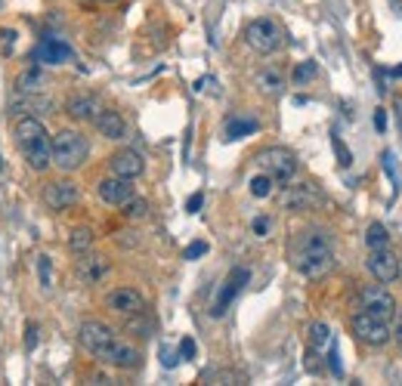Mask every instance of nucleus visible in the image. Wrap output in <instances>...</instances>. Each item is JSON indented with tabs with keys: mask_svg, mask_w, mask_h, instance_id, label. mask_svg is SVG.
Segmentation results:
<instances>
[{
	"mask_svg": "<svg viewBox=\"0 0 402 386\" xmlns=\"http://www.w3.org/2000/svg\"><path fill=\"white\" fill-rule=\"evenodd\" d=\"M65 111L74 121H93L99 115V102H96V96H71L65 102Z\"/></svg>",
	"mask_w": 402,
	"mask_h": 386,
	"instance_id": "obj_20",
	"label": "nucleus"
},
{
	"mask_svg": "<svg viewBox=\"0 0 402 386\" xmlns=\"http://www.w3.org/2000/svg\"><path fill=\"white\" fill-rule=\"evenodd\" d=\"M257 121L254 118H232L229 124H226V139H241V136H248V133H257Z\"/></svg>",
	"mask_w": 402,
	"mask_h": 386,
	"instance_id": "obj_25",
	"label": "nucleus"
},
{
	"mask_svg": "<svg viewBox=\"0 0 402 386\" xmlns=\"http://www.w3.org/2000/svg\"><path fill=\"white\" fill-rule=\"evenodd\" d=\"M102 4H115V0H102Z\"/></svg>",
	"mask_w": 402,
	"mask_h": 386,
	"instance_id": "obj_47",
	"label": "nucleus"
},
{
	"mask_svg": "<svg viewBox=\"0 0 402 386\" xmlns=\"http://www.w3.org/2000/svg\"><path fill=\"white\" fill-rule=\"evenodd\" d=\"M316 71H319V65H316V62H301V65L294 68V83L313 81V78H316Z\"/></svg>",
	"mask_w": 402,
	"mask_h": 386,
	"instance_id": "obj_30",
	"label": "nucleus"
},
{
	"mask_svg": "<svg viewBox=\"0 0 402 386\" xmlns=\"http://www.w3.org/2000/svg\"><path fill=\"white\" fill-rule=\"evenodd\" d=\"M381 161H384V171H387V176H390V180H393V183H399V173H396V158H393V152H384V155H381Z\"/></svg>",
	"mask_w": 402,
	"mask_h": 386,
	"instance_id": "obj_36",
	"label": "nucleus"
},
{
	"mask_svg": "<svg viewBox=\"0 0 402 386\" xmlns=\"http://www.w3.org/2000/svg\"><path fill=\"white\" fill-rule=\"evenodd\" d=\"M291 263H294V269L306 278H325L334 269L331 238L319 229L301 232V238L294 241V250H291Z\"/></svg>",
	"mask_w": 402,
	"mask_h": 386,
	"instance_id": "obj_1",
	"label": "nucleus"
},
{
	"mask_svg": "<svg viewBox=\"0 0 402 386\" xmlns=\"http://www.w3.org/2000/svg\"><path fill=\"white\" fill-rule=\"evenodd\" d=\"M257 87L263 90V93H269V96H278L282 87H285V78L278 74V68H263V71L257 74Z\"/></svg>",
	"mask_w": 402,
	"mask_h": 386,
	"instance_id": "obj_22",
	"label": "nucleus"
},
{
	"mask_svg": "<svg viewBox=\"0 0 402 386\" xmlns=\"http://www.w3.org/2000/svg\"><path fill=\"white\" fill-rule=\"evenodd\" d=\"M134 195V186H130V180H124V176H106V180L99 183V198L106 204H115V207H121L127 201V198Z\"/></svg>",
	"mask_w": 402,
	"mask_h": 386,
	"instance_id": "obj_16",
	"label": "nucleus"
},
{
	"mask_svg": "<svg viewBox=\"0 0 402 386\" xmlns=\"http://www.w3.org/2000/svg\"><path fill=\"white\" fill-rule=\"evenodd\" d=\"M37 269H41V288L50 290V257H46V253L37 257Z\"/></svg>",
	"mask_w": 402,
	"mask_h": 386,
	"instance_id": "obj_33",
	"label": "nucleus"
},
{
	"mask_svg": "<svg viewBox=\"0 0 402 386\" xmlns=\"http://www.w3.org/2000/svg\"><path fill=\"white\" fill-rule=\"evenodd\" d=\"M121 207H124V216H127V220H143V216L149 213V201H146V198H134V195H130Z\"/></svg>",
	"mask_w": 402,
	"mask_h": 386,
	"instance_id": "obj_29",
	"label": "nucleus"
},
{
	"mask_svg": "<svg viewBox=\"0 0 402 386\" xmlns=\"http://www.w3.org/2000/svg\"><path fill=\"white\" fill-rule=\"evenodd\" d=\"M90 155V146H87V136H81L78 130H59L53 139H50V158L59 171L71 173L87 161Z\"/></svg>",
	"mask_w": 402,
	"mask_h": 386,
	"instance_id": "obj_3",
	"label": "nucleus"
},
{
	"mask_svg": "<svg viewBox=\"0 0 402 386\" xmlns=\"http://www.w3.org/2000/svg\"><path fill=\"white\" fill-rule=\"evenodd\" d=\"M257 164L263 173L273 176L276 186H288L297 173V155L291 152V148H282V146L263 148V152L257 155Z\"/></svg>",
	"mask_w": 402,
	"mask_h": 386,
	"instance_id": "obj_4",
	"label": "nucleus"
},
{
	"mask_svg": "<svg viewBox=\"0 0 402 386\" xmlns=\"http://www.w3.org/2000/svg\"><path fill=\"white\" fill-rule=\"evenodd\" d=\"M251 281V272L245 269V266H238V269H232L229 275H226V281H223V288H220V294H217V300H213V306H211V315L213 318H220L223 313L229 309V303L236 300L238 294H241V288H245Z\"/></svg>",
	"mask_w": 402,
	"mask_h": 386,
	"instance_id": "obj_9",
	"label": "nucleus"
},
{
	"mask_svg": "<svg viewBox=\"0 0 402 386\" xmlns=\"http://www.w3.org/2000/svg\"><path fill=\"white\" fill-rule=\"evenodd\" d=\"M109 171L115 176H124V180H136V176L146 171V161L139 152H134V148H124V152L109 158Z\"/></svg>",
	"mask_w": 402,
	"mask_h": 386,
	"instance_id": "obj_12",
	"label": "nucleus"
},
{
	"mask_svg": "<svg viewBox=\"0 0 402 386\" xmlns=\"http://www.w3.org/2000/svg\"><path fill=\"white\" fill-rule=\"evenodd\" d=\"M366 266H368L371 275L381 281V285H390V281L399 278V257L390 248H375L368 253Z\"/></svg>",
	"mask_w": 402,
	"mask_h": 386,
	"instance_id": "obj_10",
	"label": "nucleus"
},
{
	"mask_svg": "<svg viewBox=\"0 0 402 386\" xmlns=\"http://www.w3.org/2000/svg\"><path fill=\"white\" fill-rule=\"evenodd\" d=\"M204 253H208V241H192L189 248L183 250V257L186 260H199V257H204Z\"/></svg>",
	"mask_w": 402,
	"mask_h": 386,
	"instance_id": "obj_34",
	"label": "nucleus"
},
{
	"mask_svg": "<svg viewBox=\"0 0 402 386\" xmlns=\"http://www.w3.org/2000/svg\"><path fill=\"white\" fill-rule=\"evenodd\" d=\"M282 204L288 210H310L313 204H319V189L313 183H297V186H288L285 195H282Z\"/></svg>",
	"mask_w": 402,
	"mask_h": 386,
	"instance_id": "obj_14",
	"label": "nucleus"
},
{
	"mask_svg": "<svg viewBox=\"0 0 402 386\" xmlns=\"http://www.w3.org/2000/svg\"><path fill=\"white\" fill-rule=\"evenodd\" d=\"M109 309H115L121 315H139V313H146V300L134 288H118L109 294Z\"/></svg>",
	"mask_w": 402,
	"mask_h": 386,
	"instance_id": "obj_13",
	"label": "nucleus"
},
{
	"mask_svg": "<svg viewBox=\"0 0 402 386\" xmlns=\"http://www.w3.org/2000/svg\"><path fill=\"white\" fill-rule=\"evenodd\" d=\"M375 130H378V133H384V130H387V111L384 108L375 111Z\"/></svg>",
	"mask_w": 402,
	"mask_h": 386,
	"instance_id": "obj_41",
	"label": "nucleus"
},
{
	"mask_svg": "<svg viewBox=\"0 0 402 386\" xmlns=\"http://www.w3.org/2000/svg\"><path fill=\"white\" fill-rule=\"evenodd\" d=\"M245 41L251 50H257V53H276L278 46H282V28H278L273 19H254V22H248V28H245Z\"/></svg>",
	"mask_w": 402,
	"mask_h": 386,
	"instance_id": "obj_6",
	"label": "nucleus"
},
{
	"mask_svg": "<svg viewBox=\"0 0 402 386\" xmlns=\"http://www.w3.org/2000/svg\"><path fill=\"white\" fill-rule=\"evenodd\" d=\"M16 31L13 28H0V56H13V46H16Z\"/></svg>",
	"mask_w": 402,
	"mask_h": 386,
	"instance_id": "obj_31",
	"label": "nucleus"
},
{
	"mask_svg": "<svg viewBox=\"0 0 402 386\" xmlns=\"http://www.w3.org/2000/svg\"><path fill=\"white\" fill-rule=\"evenodd\" d=\"M331 146H334V152H338V164L341 167H350L353 164V155H350V148L341 143V136H331Z\"/></svg>",
	"mask_w": 402,
	"mask_h": 386,
	"instance_id": "obj_32",
	"label": "nucleus"
},
{
	"mask_svg": "<svg viewBox=\"0 0 402 386\" xmlns=\"http://www.w3.org/2000/svg\"><path fill=\"white\" fill-rule=\"evenodd\" d=\"M266 232H269V220H266V216H257V220H254V235H260V238H263Z\"/></svg>",
	"mask_w": 402,
	"mask_h": 386,
	"instance_id": "obj_42",
	"label": "nucleus"
},
{
	"mask_svg": "<svg viewBox=\"0 0 402 386\" xmlns=\"http://www.w3.org/2000/svg\"><path fill=\"white\" fill-rule=\"evenodd\" d=\"M390 6H393V9H396V13L402 16V0H390Z\"/></svg>",
	"mask_w": 402,
	"mask_h": 386,
	"instance_id": "obj_44",
	"label": "nucleus"
},
{
	"mask_svg": "<svg viewBox=\"0 0 402 386\" xmlns=\"http://www.w3.org/2000/svg\"><path fill=\"white\" fill-rule=\"evenodd\" d=\"M9 108L41 118V115H50V111H53V99L50 96H37V93H19V96L9 102Z\"/></svg>",
	"mask_w": 402,
	"mask_h": 386,
	"instance_id": "obj_18",
	"label": "nucleus"
},
{
	"mask_svg": "<svg viewBox=\"0 0 402 386\" xmlns=\"http://www.w3.org/2000/svg\"><path fill=\"white\" fill-rule=\"evenodd\" d=\"M44 201H46V207H53V210H69L71 204H78V186H74L71 180L46 183Z\"/></svg>",
	"mask_w": 402,
	"mask_h": 386,
	"instance_id": "obj_11",
	"label": "nucleus"
},
{
	"mask_svg": "<svg viewBox=\"0 0 402 386\" xmlns=\"http://www.w3.org/2000/svg\"><path fill=\"white\" fill-rule=\"evenodd\" d=\"M16 143H19V148H22V155H25V161H28L31 171L44 173L46 167L53 164V158H50V136H46L41 118H34V115L19 118L16 121Z\"/></svg>",
	"mask_w": 402,
	"mask_h": 386,
	"instance_id": "obj_2",
	"label": "nucleus"
},
{
	"mask_svg": "<svg viewBox=\"0 0 402 386\" xmlns=\"http://www.w3.org/2000/svg\"><path fill=\"white\" fill-rule=\"evenodd\" d=\"M69 248L74 253H87L93 248V229L90 225H74L71 235H69Z\"/></svg>",
	"mask_w": 402,
	"mask_h": 386,
	"instance_id": "obj_23",
	"label": "nucleus"
},
{
	"mask_svg": "<svg viewBox=\"0 0 402 386\" xmlns=\"http://www.w3.org/2000/svg\"><path fill=\"white\" fill-rule=\"evenodd\" d=\"M328 365H331V371H334V374H338V377H341L343 371H341V362H338V350H331V352H328Z\"/></svg>",
	"mask_w": 402,
	"mask_h": 386,
	"instance_id": "obj_43",
	"label": "nucleus"
},
{
	"mask_svg": "<svg viewBox=\"0 0 402 386\" xmlns=\"http://www.w3.org/2000/svg\"><path fill=\"white\" fill-rule=\"evenodd\" d=\"M34 346H37V325L28 322L25 325V352H34Z\"/></svg>",
	"mask_w": 402,
	"mask_h": 386,
	"instance_id": "obj_35",
	"label": "nucleus"
},
{
	"mask_svg": "<svg viewBox=\"0 0 402 386\" xmlns=\"http://www.w3.org/2000/svg\"><path fill=\"white\" fill-rule=\"evenodd\" d=\"M393 74H396V78H402V65H399V68H396V71H393Z\"/></svg>",
	"mask_w": 402,
	"mask_h": 386,
	"instance_id": "obj_45",
	"label": "nucleus"
},
{
	"mask_svg": "<svg viewBox=\"0 0 402 386\" xmlns=\"http://www.w3.org/2000/svg\"><path fill=\"white\" fill-rule=\"evenodd\" d=\"M201 204H204V195H201V192H195V195L189 198V201H186V210H189V213H199V210H201Z\"/></svg>",
	"mask_w": 402,
	"mask_h": 386,
	"instance_id": "obj_39",
	"label": "nucleus"
},
{
	"mask_svg": "<svg viewBox=\"0 0 402 386\" xmlns=\"http://www.w3.org/2000/svg\"><path fill=\"white\" fill-rule=\"evenodd\" d=\"M19 93H41L44 90V71L41 68H28L19 74Z\"/></svg>",
	"mask_w": 402,
	"mask_h": 386,
	"instance_id": "obj_24",
	"label": "nucleus"
},
{
	"mask_svg": "<svg viewBox=\"0 0 402 386\" xmlns=\"http://www.w3.org/2000/svg\"><path fill=\"white\" fill-rule=\"evenodd\" d=\"M192 355H195V340L186 337V340L180 343V359H192Z\"/></svg>",
	"mask_w": 402,
	"mask_h": 386,
	"instance_id": "obj_40",
	"label": "nucleus"
},
{
	"mask_svg": "<svg viewBox=\"0 0 402 386\" xmlns=\"http://www.w3.org/2000/svg\"><path fill=\"white\" fill-rule=\"evenodd\" d=\"M106 362L111 368H121V371H130V368H139V362H143V355H139L136 346H130L124 340H115V346L109 350Z\"/></svg>",
	"mask_w": 402,
	"mask_h": 386,
	"instance_id": "obj_17",
	"label": "nucleus"
},
{
	"mask_svg": "<svg viewBox=\"0 0 402 386\" xmlns=\"http://www.w3.org/2000/svg\"><path fill=\"white\" fill-rule=\"evenodd\" d=\"M310 346L316 352H322L325 346H331V327L325 322H313L310 325Z\"/></svg>",
	"mask_w": 402,
	"mask_h": 386,
	"instance_id": "obj_26",
	"label": "nucleus"
},
{
	"mask_svg": "<svg viewBox=\"0 0 402 386\" xmlns=\"http://www.w3.org/2000/svg\"><path fill=\"white\" fill-rule=\"evenodd\" d=\"M115 340H118V334L111 331L106 322H96V318H93V322L81 325V346L102 362H106V355H109L111 346H115Z\"/></svg>",
	"mask_w": 402,
	"mask_h": 386,
	"instance_id": "obj_7",
	"label": "nucleus"
},
{
	"mask_svg": "<svg viewBox=\"0 0 402 386\" xmlns=\"http://www.w3.org/2000/svg\"><path fill=\"white\" fill-rule=\"evenodd\" d=\"M93 124H96V130L106 139H124V133H127L124 118H121L118 111H111V108H99V115L93 118Z\"/></svg>",
	"mask_w": 402,
	"mask_h": 386,
	"instance_id": "obj_19",
	"label": "nucleus"
},
{
	"mask_svg": "<svg viewBox=\"0 0 402 386\" xmlns=\"http://www.w3.org/2000/svg\"><path fill=\"white\" fill-rule=\"evenodd\" d=\"M353 334H356L359 343L366 346H384L390 340V318H381V315H371V313H359L353 315Z\"/></svg>",
	"mask_w": 402,
	"mask_h": 386,
	"instance_id": "obj_5",
	"label": "nucleus"
},
{
	"mask_svg": "<svg viewBox=\"0 0 402 386\" xmlns=\"http://www.w3.org/2000/svg\"><path fill=\"white\" fill-rule=\"evenodd\" d=\"M366 244H368V250H375V248H387V244H390L387 225H384V223H371L368 229H366Z\"/></svg>",
	"mask_w": 402,
	"mask_h": 386,
	"instance_id": "obj_28",
	"label": "nucleus"
},
{
	"mask_svg": "<svg viewBox=\"0 0 402 386\" xmlns=\"http://www.w3.org/2000/svg\"><path fill=\"white\" fill-rule=\"evenodd\" d=\"M359 309L381 318H393L396 313V300L384 285H366L359 290Z\"/></svg>",
	"mask_w": 402,
	"mask_h": 386,
	"instance_id": "obj_8",
	"label": "nucleus"
},
{
	"mask_svg": "<svg viewBox=\"0 0 402 386\" xmlns=\"http://www.w3.org/2000/svg\"><path fill=\"white\" fill-rule=\"evenodd\" d=\"M248 189H251V195H254V198H269V195H273V189H276V183H273V176H269V173L260 171V173L251 176Z\"/></svg>",
	"mask_w": 402,
	"mask_h": 386,
	"instance_id": "obj_27",
	"label": "nucleus"
},
{
	"mask_svg": "<svg viewBox=\"0 0 402 386\" xmlns=\"http://www.w3.org/2000/svg\"><path fill=\"white\" fill-rule=\"evenodd\" d=\"M176 362H180V352H174L171 346H161V365L164 368H176Z\"/></svg>",
	"mask_w": 402,
	"mask_h": 386,
	"instance_id": "obj_38",
	"label": "nucleus"
},
{
	"mask_svg": "<svg viewBox=\"0 0 402 386\" xmlns=\"http://www.w3.org/2000/svg\"><path fill=\"white\" fill-rule=\"evenodd\" d=\"M390 337H393V340L399 343V350H402V306H396V313H393V327H390Z\"/></svg>",
	"mask_w": 402,
	"mask_h": 386,
	"instance_id": "obj_37",
	"label": "nucleus"
},
{
	"mask_svg": "<svg viewBox=\"0 0 402 386\" xmlns=\"http://www.w3.org/2000/svg\"><path fill=\"white\" fill-rule=\"evenodd\" d=\"M109 272V260L99 257V253H90V257H84L78 263V275L87 281V285H93V281H99L102 275Z\"/></svg>",
	"mask_w": 402,
	"mask_h": 386,
	"instance_id": "obj_21",
	"label": "nucleus"
},
{
	"mask_svg": "<svg viewBox=\"0 0 402 386\" xmlns=\"http://www.w3.org/2000/svg\"><path fill=\"white\" fill-rule=\"evenodd\" d=\"M0 171H4V158H0Z\"/></svg>",
	"mask_w": 402,
	"mask_h": 386,
	"instance_id": "obj_46",
	"label": "nucleus"
},
{
	"mask_svg": "<svg viewBox=\"0 0 402 386\" xmlns=\"http://www.w3.org/2000/svg\"><path fill=\"white\" fill-rule=\"evenodd\" d=\"M71 46L62 41V37H44L41 44L34 46V59L37 62H50V65H59V62H69L71 59Z\"/></svg>",
	"mask_w": 402,
	"mask_h": 386,
	"instance_id": "obj_15",
	"label": "nucleus"
}]
</instances>
